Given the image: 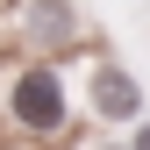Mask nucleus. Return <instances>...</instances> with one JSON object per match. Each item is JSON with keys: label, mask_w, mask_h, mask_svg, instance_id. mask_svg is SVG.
<instances>
[{"label": "nucleus", "mask_w": 150, "mask_h": 150, "mask_svg": "<svg viewBox=\"0 0 150 150\" xmlns=\"http://www.w3.org/2000/svg\"><path fill=\"white\" fill-rule=\"evenodd\" d=\"M136 150H150V122H143V129H136Z\"/></svg>", "instance_id": "obj_3"}, {"label": "nucleus", "mask_w": 150, "mask_h": 150, "mask_svg": "<svg viewBox=\"0 0 150 150\" xmlns=\"http://www.w3.org/2000/svg\"><path fill=\"white\" fill-rule=\"evenodd\" d=\"M93 100H100V115H136V79L107 64L100 79H93Z\"/></svg>", "instance_id": "obj_2"}, {"label": "nucleus", "mask_w": 150, "mask_h": 150, "mask_svg": "<svg viewBox=\"0 0 150 150\" xmlns=\"http://www.w3.org/2000/svg\"><path fill=\"white\" fill-rule=\"evenodd\" d=\"M14 122L22 129H57L64 122V93L50 71H22V86H14Z\"/></svg>", "instance_id": "obj_1"}]
</instances>
